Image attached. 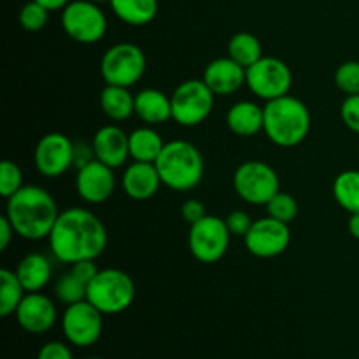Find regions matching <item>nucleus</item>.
Returning <instances> with one entry per match:
<instances>
[{
    "instance_id": "f257e3e1",
    "label": "nucleus",
    "mask_w": 359,
    "mask_h": 359,
    "mask_svg": "<svg viewBox=\"0 0 359 359\" xmlns=\"http://www.w3.org/2000/svg\"><path fill=\"white\" fill-rule=\"evenodd\" d=\"M49 249L60 263L97 259L107 248V230L100 217L83 207L62 210L48 237Z\"/></svg>"
},
{
    "instance_id": "f03ea898",
    "label": "nucleus",
    "mask_w": 359,
    "mask_h": 359,
    "mask_svg": "<svg viewBox=\"0 0 359 359\" xmlns=\"http://www.w3.org/2000/svg\"><path fill=\"white\" fill-rule=\"evenodd\" d=\"M6 216L18 237L25 241H42L51 233L60 210L48 189L28 184L7 198Z\"/></svg>"
},
{
    "instance_id": "7ed1b4c3",
    "label": "nucleus",
    "mask_w": 359,
    "mask_h": 359,
    "mask_svg": "<svg viewBox=\"0 0 359 359\" xmlns=\"http://www.w3.org/2000/svg\"><path fill=\"white\" fill-rule=\"evenodd\" d=\"M263 132L270 142L279 147H294L304 142L311 132V111L300 98L284 95L266 102Z\"/></svg>"
},
{
    "instance_id": "20e7f679",
    "label": "nucleus",
    "mask_w": 359,
    "mask_h": 359,
    "mask_svg": "<svg viewBox=\"0 0 359 359\" xmlns=\"http://www.w3.org/2000/svg\"><path fill=\"white\" fill-rule=\"evenodd\" d=\"M161 182L174 191H189L202 182L205 161L195 144L188 140H170L154 161Z\"/></svg>"
},
{
    "instance_id": "39448f33",
    "label": "nucleus",
    "mask_w": 359,
    "mask_h": 359,
    "mask_svg": "<svg viewBox=\"0 0 359 359\" xmlns=\"http://www.w3.org/2000/svg\"><path fill=\"white\" fill-rule=\"evenodd\" d=\"M86 300L104 316H116L135 300V283L119 269H104L88 284Z\"/></svg>"
},
{
    "instance_id": "423d86ee",
    "label": "nucleus",
    "mask_w": 359,
    "mask_h": 359,
    "mask_svg": "<svg viewBox=\"0 0 359 359\" xmlns=\"http://www.w3.org/2000/svg\"><path fill=\"white\" fill-rule=\"evenodd\" d=\"M147 60L142 49L132 42H118L104 53L100 60V74L105 84L130 88L146 74Z\"/></svg>"
},
{
    "instance_id": "0eeeda50",
    "label": "nucleus",
    "mask_w": 359,
    "mask_h": 359,
    "mask_svg": "<svg viewBox=\"0 0 359 359\" xmlns=\"http://www.w3.org/2000/svg\"><path fill=\"white\" fill-rule=\"evenodd\" d=\"M233 189L245 203L266 205L280 191V181L272 165L249 160L238 165L235 170Z\"/></svg>"
},
{
    "instance_id": "6e6552de",
    "label": "nucleus",
    "mask_w": 359,
    "mask_h": 359,
    "mask_svg": "<svg viewBox=\"0 0 359 359\" xmlns=\"http://www.w3.org/2000/svg\"><path fill=\"white\" fill-rule=\"evenodd\" d=\"M214 97L203 79L182 81L170 95L172 119L184 128L202 125L212 112Z\"/></svg>"
},
{
    "instance_id": "1a4fd4ad",
    "label": "nucleus",
    "mask_w": 359,
    "mask_h": 359,
    "mask_svg": "<svg viewBox=\"0 0 359 359\" xmlns=\"http://www.w3.org/2000/svg\"><path fill=\"white\" fill-rule=\"evenodd\" d=\"M62 28L74 42L97 44L107 34V16L100 4L91 0H72L62 11Z\"/></svg>"
},
{
    "instance_id": "9d476101",
    "label": "nucleus",
    "mask_w": 359,
    "mask_h": 359,
    "mask_svg": "<svg viewBox=\"0 0 359 359\" xmlns=\"http://www.w3.org/2000/svg\"><path fill=\"white\" fill-rule=\"evenodd\" d=\"M231 233L226 221L219 216L202 217L196 223L189 224L188 248L193 258L203 265L217 263L228 251Z\"/></svg>"
},
{
    "instance_id": "9b49d317",
    "label": "nucleus",
    "mask_w": 359,
    "mask_h": 359,
    "mask_svg": "<svg viewBox=\"0 0 359 359\" xmlns=\"http://www.w3.org/2000/svg\"><path fill=\"white\" fill-rule=\"evenodd\" d=\"M293 74L286 62L276 56H263L245 69V86L262 100L270 102L290 95Z\"/></svg>"
},
{
    "instance_id": "f8f14e48",
    "label": "nucleus",
    "mask_w": 359,
    "mask_h": 359,
    "mask_svg": "<svg viewBox=\"0 0 359 359\" xmlns=\"http://www.w3.org/2000/svg\"><path fill=\"white\" fill-rule=\"evenodd\" d=\"M62 332L70 346H95L104 332V314L88 300L67 305L62 316Z\"/></svg>"
},
{
    "instance_id": "ddd939ff",
    "label": "nucleus",
    "mask_w": 359,
    "mask_h": 359,
    "mask_svg": "<svg viewBox=\"0 0 359 359\" xmlns=\"http://www.w3.org/2000/svg\"><path fill=\"white\" fill-rule=\"evenodd\" d=\"M291 242L290 224L266 216L252 223L244 237L245 249L256 258H276L280 256Z\"/></svg>"
},
{
    "instance_id": "4468645a",
    "label": "nucleus",
    "mask_w": 359,
    "mask_h": 359,
    "mask_svg": "<svg viewBox=\"0 0 359 359\" xmlns=\"http://www.w3.org/2000/svg\"><path fill=\"white\" fill-rule=\"evenodd\" d=\"M34 163L44 177H60L74 167V142L65 133H46L35 146Z\"/></svg>"
},
{
    "instance_id": "2eb2a0df",
    "label": "nucleus",
    "mask_w": 359,
    "mask_h": 359,
    "mask_svg": "<svg viewBox=\"0 0 359 359\" xmlns=\"http://www.w3.org/2000/svg\"><path fill=\"white\" fill-rule=\"evenodd\" d=\"M116 189L114 168L107 167L102 161L93 160L91 163L77 168L76 191L86 203H104L112 196Z\"/></svg>"
},
{
    "instance_id": "dca6fc26",
    "label": "nucleus",
    "mask_w": 359,
    "mask_h": 359,
    "mask_svg": "<svg viewBox=\"0 0 359 359\" xmlns=\"http://www.w3.org/2000/svg\"><path fill=\"white\" fill-rule=\"evenodd\" d=\"M14 316L21 330L30 335H42L55 326L58 311L51 298L42 294L41 291H35V293L25 294Z\"/></svg>"
},
{
    "instance_id": "f3484780",
    "label": "nucleus",
    "mask_w": 359,
    "mask_h": 359,
    "mask_svg": "<svg viewBox=\"0 0 359 359\" xmlns=\"http://www.w3.org/2000/svg\"><path fill=\"white\" fill-rule=\"evenodd\" d=\"M202 79L216 97H230L245 86V69L230 56H223L205 67Z\"/></svg>"
},
{
    "instance_id": "a211bd4d",
    "label": "nucleus",
    "mask_w": 359,
    "mask_h": 359,
    "mask_svg": "<svg viewBox=\"0 0 359 359\" xmlns=\"http://www.w3.org/2000/svg\"><path fill=\"white\" fill-rule=\"evenodd\" d=\"M93 151L98 161L111 168H121L130 158L128 133L116 125H105L95 132Z\"/></svg>"
},
{
    "instance_id": "6ab92c4d",
    "label": "nucleus",
    "mask_w": 359,
    "mask_h": 359,
    "mask_svg": "<svg viewBox=\"0 0 359 359\" xmlns=\"http://www.w3.org/2000/svg\"><path fill=\"white\" fill-rule=\"evenodd\" d=\"M121 186L128 198L135 200V202H146L156 195L163 182L158 174L156 165L146 163V161H133L123 172Z\"/></svg>"
},
{
    "instance_id": "aec40b11",
    "label": "nucleus",
    "mask_w": 359,
    "mask_h": 359,
    "mask_svg": "<svg viewBox=\"0 0 359 359\" xmlns=\"http://www.w3.org/2000/svg\"><path fill=\"white\" fill-rule=\"evenodd\" d=\"M135 116L149 126L163 125L172 119V102L156 88H144L135 93Z\"/></svg>"
},
{
    "instance_id": "412c9836",
    "label": "nucleus",
    "mask_w": 359,
    "mask_h": 359,
    "mask_svg": "<svg viewBox=\"0 0 359 359\" xmlns=\"http://www.w3.org/2000/svg\"><path fill=\"white\" fill-rule=\"evenodd\" d=\"M226 125L238 137L258 135L265 125V111L255 102L241 100L228 109Z\"/></svg>"
},
{
    "instance_id": "4be33fe9",
    "label": "nucleus",
    "mask_w": 359,
    "mask_h": 359,
    "mask_svg": "<svg viewBox=\"0 0 359 359\" xmlns=\"http://www.w3.org/2000/svg\"><path fill=\"white\" fill-rule=\"evenodd\" d=\"M14 272H16L20 283L23 284L25 291L35 293V291H42L49 284L53 277V266L44 255L30 252L21 258Z\"/></svg>"
},
{
    "instance_id": "5701e85b",
    "label": "nucleus",
    "mask_w": 359,
    "mask_h": 359,
    "mask_svg": "<svg viewBox=\"0 0 359 359\" xmlns=\"http://www.w3.org/2000/svg\"><path fill=\"white\" fill-rule=\"evenodd\" d=\"M100 107L111 121H125L135 114V95L130 93V88L105 84L100 93Z\"/></svg>"
},
{
    "instance_id": "b1692460",
    "label": "nucleus",
    "mask_w": 359,
    "mask_h": 359,
    "mask_svg": "<svg viewBox=\"0 0 359 359\" xmlns=\"http://www.w3.org/2000/svg\"><path fill=\"white\" fill-rule=\"evenodd\" d=\"M128 146L130 158L133 161H146V163H154L158 156L163 151L165 142L160 133L154 130V126H139L128 133Z\"/></svg>"
},
{
    "instance_id": "393cba45",
    "label": "nucleus",
    "mask_w": 359,
    "mask_h": 359,
    "mask_svg": "<svg viewBox=\"0 0 359 359\" xmlns=\"http://www.w3.org/2000/svg\"><path fill=\"white\" fill-rule=\"evenodd\" d=\"M112 13L130 27L149 25L158 14V0H111Z\"/></svg>"
},
{
    "instance_id": "a878e982",
    "label": "nucleus",
    "mask_w": 359,
    "mask_h": 359,
    "mask_svg": "<svg viewBox=\"0 0 359 359\" xmlns=\"http://www.w3.org/2000/svg\"><path fill=\"white\" fill-rule=\"evenodd\" d=\"M228 56L242 65L244 69L255 65L259 58H263L262 42L256 35L249 32H238L228 42Z\"/></svg>"
},
{
    "instance_id": "bb28decb",
    "label": "nucleus",
    "mask_w": 359,
    "mask_h": 359,
    "mask_svg": "<svg viewBox=\"0 0 359 359\" xmlns=\"http://www.w3.org/2000/svg\"><path fill=\"white\" fill-rule=\"evenodd\" d=\"M333 196L349 214L359 212V170H344L333 181Z\"/></svg>"
},
{
    "instance_id": "cd10ccee",
    "label": "nucleus",
    "mask_w": 359,
    "mask_h": 359,
    "mask_svg": "<svg viewBox=\"0 0 359 359\" xmlns=\"http://www.w3.org/2000/svg\"><path fill=\"white\" fill-rule=\"evenodd\" d=\"M25 294L27 291L18 279L16 272L7 269L0 270V316L2 318H9L16 312Z\"/></svg>"
},
{
    "instance_id": "c85d7f7f",
    "label": "nucleus",
    "mask_w": 359,
    "mask_h": 359,
    "mask_svg": "<svg viewBox=\"0 0 359 359\" xmlns=\"http://www.w3.org/2000/svg\"><path fill=\"white\" fill-rule=\"evenodd\" d=\"M88 286L83 280L77 279L72 272H67L56 280L55 284V297L60 304L74 305L86 300Z\"/></svg>"
},
{
    "instance_id": "c756f323",
    "label": "nucleus",
    "mask_w": 359,
    "mask_h": 359,
    "mask_svg": "<svg viewBox=\"0 0 359 359\" xmlns=\"http://www.w3.org/2000/svg\"><path fill=\"white\" fill-rule=\"evenodd\" d=\"M265 207L270 217H273L277 221H283L286 224L297 219L298 216V202L290 193L279 191Z\"/></svg>"
},
{
    "instance_id": "7c9ffc66",
    "label": "nucleus",
    "mask_w": 359,
    "mask_h": 359,
    "mask_svg": "<svg viewBox=\"0 0 359 359\" xmlns=\"http://www.w3.org/2000/svg\"><path fill=\"white\" fill-rule=\"evenodd\" d=\"M23 172L16 161L4 160L0 163V195L4 198H11L14 193L23 188Z\"/></svg>"
},
{
    "instance_id": "2f4dec72",
    "label": "nucleus",
    "mask_w": 359,
    "mask_h": 359,
    "mask_svg": "<svg viewBox=\"0 0 359 359\" xmlns=\"http://www.w3.org/2000/svg\"><path fill=\"white\" fill-rule=\"evenodd\" d=\"M49 13L51 11L46 9L44 6H41L35 0L25 4L20 11V25L23 30L27 32H41L42 28L48 25Z\"/></svg>"
},
{
    "instance_id": "473e14b6",
    "label": "nucleus",
    "mask_w": 359,
    "mask_h": 359,
    "mask_svg": "<svg viewBox=\"0 0 359 359\" xmlns=\"http://www.w3.org/2000/svg\"><path fill=\"white\" fill-rule=\"evenodd\" d=\"M335 86L344 95H359V62L349 60L335 70Z\"/></svg>"
},
{
    "instance_id": "72a5a7b5",
    "label": "nucleus",
    "mask_w": 359,
    "mask_h": 359,
    "mask_svg": "<svg viewBox=\"0 0 359 359\" xmlns=\"http://www.w3.org/2000/svg\"><path fill=\"white\" fill-rule=\"evenodd\" d=\"M340 118L351 132L359 135V95L346 97V100L342 102V107H340Z\"/></svg>"
},
{
    "instance_id": "f704fd0d",
    "label": "nucleus",
    "mask_w": 359,
    "mask_h": 359,
    "mask_svg": "<svg viewBox=\"0 0 359 359\" xmlns=\"http://www.w3.org/2000/svg\"><path fill=\"white\" fill-rule=\"evenodd\" d=\"M224 221H226V226L228 230H230L231 237H242V238L249 233L252 223H255L245 210H233V212L228 214Z\"/></svg>"
},
{
    "instance_id": "c9c22d12",
    "label": "nucleus",
    "mask_w": 359,
    "mask_h": 359,
    "mask_svg": "<svg viewBox=\"0 0 359 359\" xmlns=\"http://www.w3.org/2000/svg\"><path fill=\"white\" fill-rule=\"evenodd\" d=\"M37 359H74V354L69 342L65 344L58 342V340H53V342H46L39 349Z\"/></svg>"
},
{
    "instance_id": "e433bc0d",
    "label": "nucleus",
    "mask_w": 359,
    "mask_h": 359,
    "mask_svg": "<svg viewBox=\"0 0 359 359\" xmlns=\"http://www.w3.org/2000/svg\"><path fill=\"white\" fill-rule=\"evenodd\" d=\"M70 272H72L77 279L83 280V283L88 286V284H90L91 280L97 277V273L100 272V270H98V266L95 265V259H81V262L72 263V266H70Z\"/></svg>"
},
{
    "instance_id": "4c0bfd02",
    "label": "nucleus",
    "mask_w": 359,
    "mask_h": 359,
    "mask_svg": "<svg viewBox=\"0 0 359 359\" xmlns=\"http://www.w3.org/2000/svg\"><path fill=\"white\" fill-rule=\"evenodd\" d=\"M181 216L188 224L196 223V221H200L202 217L207 216L205 205H203V203L196 198L186 200L181 207Z\"/></svg>"
},
{
    "instance_id": "58836bf2",
    "label": "nucleus",
    "mask_w": 359,
    "mask_h": 359,
    "mask_svg": "<svg viewBox=\"0 0 359 359\" xmlns=\"http://www.w3.org/2000/svg\"><path fill=\"white\" fill-rule=\"evenodd\" d=\"M93 160H97L93 151V144H74V167L81 168L84 165L91 163Z\"/></svg>"
},
{
    "instance_id": "ea45409f",
    "label": "nucleus",
    "mask_w": 359,
    "mask_h": 359,
    "mask_svg": "<svg viewBox=\"0 0 359 359\" xmlns=\"http://www.w3.org/2000/svg\"><path fill=\"white\" fill-rule=\"evenodd\" d=\"M14 235H16V231H14L13 224L7 219L6 214H4V216L0 217V251H6V249L9 248Z\"/></svg>"
},
{
    "instance_id": "a19ab883",
    "label": "nucleus",
    "mask_w": 359,
    "mask_h": 359,
    "mask_svg": "<svg viewBox=\"0 0 359 359\" xmlns=\"http://www.w3.org/2000/svg\"><path fill=\"white\" fill-rule=\"evenodd\" d=\"M41 6H44L48 11H63L72 0H35Z\"/></svg>"
},
{
    "instance_id": "79ce46f5",
    "label": "nucleus",
    "mask_w": 359,
    "mask_h": 359,
    "mask_svg": "<svg viewBox=\"0 0 359 359\" xmlns=\"http://www.w3.org/2000/svg\"><path fill=\"white\" fill-rule=\"evenodd\" d=\"M347 228H349V233L353 235L356 241H359V212L351 214L349 224H347Z\"/></svg>"
},
{
    "instance_id": "37998d69",
    "label": "nucleus",
    "mask_w": 359,
    "mask_h": 359,
    "mask_svg": "<svg viewBox=\"0 0 359 359\" xmlns=\"http://www.w3.org/2000/svg\"><path fill=\"white\" fill-rule=\"evenodd\" d=\"M91 2H95V4H109V2H111V0H91Z\"/></svg>"
},
{
    "instance_id": "c03bdc74",
    "label": "nucleus",
    "mask_w": 359,
    "mask_h": 359,
    "mask_svg": "<svg viewBox=\"0 0 359 359\" xmlns=\"http://www.w3.org/2000/svg\"><path fill=\"white\" fill-rule=\"evenodd\" d=\"M86 359H104V358H98V356H93V358H86Z\"/></svg>"
},
{
    "instance_id": "a18cd8bd",
    "label": "nucleus",
    "mask_w": 359,
    "mask_h": 359,
    "mask_svg": "<svg viewBox=\"0 0 359 359\" xmlns=\"http://www.w3.org/2000/svg\"><path fill=\"white\" fill-rule=\"evenodd\" d=\"M358 151H359V146H358Z\"/></svg>"
}]
</instances>
